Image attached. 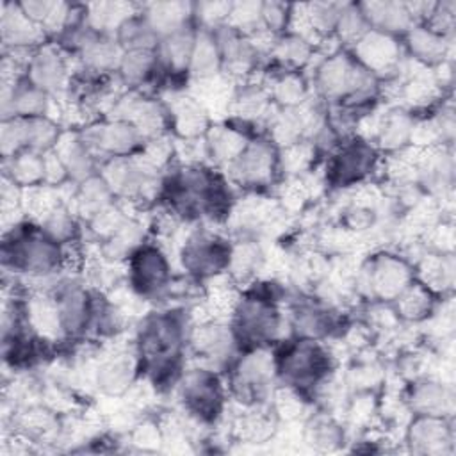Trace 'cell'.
Segmentation results:
<instances>
[{
    "label": "cell",
    "instance_id": "cell-1",
    "mask_svg": "<svg viewBox=\"0 0 456 456\" xmlns=\"http://www.w3.org/2000/svg\"><path fill=\"white\" fill-rule=\"evenodd\" d=\"M354 283L365 294L394 299L410 285V269L401 258L381 255L358 269Z\"/></svg>",
    "mask_w": 456,
    "mask_h": 456
},
{
    "label": "cell",
    "instance_id": "cell-2",
    "mask_svg": "<svg viewBox=\"0 0 456 456\" xmlns=\"http://www.w3.org/2000/svg\"><path fill=\"white\" fill-rule=\"evenodd\" d=\"M230 248L221 239L210 233H194L185 239L182 248L183 265L196 274H217V271L228 265Z\"/></svg>",
    "mask_w": 456,
    "mask_h": 456
},
{
    "label": "cell",
    "instance_id": "cell-3",
    "mask_svg": "<svg viewBox=\"0 0 456 456\" xmlns=\"http://www.w3.org/2000/svg\"><path fill=\"white\" fill-rule=\"evenodd\" d=\"M330 351L314 342H303L292 347L283 360V374L296 385H314L321 381L331 367Z\"/></svg>",
    "mask_w": 456,
    "mask_h": 456
},
{
    "label": "cell",
    "instance_id": "cell-4",
    "mask_svg": "<svg viewBox=\"0 0 456 456\" xmlns=\"http://www.w3.org/2000/svg\"><path fill=\"white\" fill-rule=\"evenodd\" d=\"M135 376L134 356L128 354L126 347L114 342L100 358L96 370V385L107 395L126 394Z\"/></svg>",
    "mask_w": 456,
    "mask_h": 456
},
{
    "label": "cell",
    "instance_id": "cell-5",
    "mask_svg": "<svg viewBox=\"0 0 456 456\" xmlns=\"http://www.w3.org/2000/svg\"><path fill=\"white\" fill-rule=\"evenodd\" d=\"M354 53L369 73H388L399 66L401 50L392 36L370 28L354 43Z\"/></svg>",
    "mask_w": 456,
    "mask_h": 456
},
{
    "label": "cell",
    "instance_id": "cell-6",
    "mask_svg": "<svg viewBox=\"0 0 456 456\" xmlns=\"http://www.w3.org/2000/svg\"><path fill=\"white\" fill-rule=\"evenodd\" d=\"M180 346L178 324L169 317H155L146 322L141 335V351L155 365H166L176 356Z\"/></svg>",
    "mask_w": 456,
    "mask_h": 456
},
{
    "label": "cell",
    "instance_id": "cell-7",
    "mask_svg": "<svg viewBox=\"0 0 456 456\" xmlns=\"http://www.w3.org/2000/svg\"><path fill=\"white\" fill-rule=\"evenodd\" d=\"M182 397L191 411L198 417H212L221 404L217 378L205 369L189 372L182 381Z\"/></svg>",
    "mask_w": 456,
    "mask_h": 456
},
{
    "label": "cell",
    "instance_id": "cell-8",
    "mask_svg": "<svg viewBox=\"0 0 456 456\" xmlns=\"http://www.w3.org/2000/svg\"><path fill=\"white\" fill-rule=\"evenodd\" d=\"M273 358L267 351H255L240 360L235 372V387L244 401H258L273 378ZM240 399V401H242Z\"/></svg>",
    "mask_w": 456,
    "mask_h": 456
},
{
    "label": "cell",
    "instance_id": "cell-9",
    "mask_svg": "<svg viewBox=\"0 0 456 456\" xmlns=\"http://www.w3.org/2000/svg\"><path fill=\"white\" fill-rule=\"evenodd\" d=\"M130 271L132 287L141 294H155L166 287L167 262L157 248H141L134 253Z\"/></svg>",
    "mask_w": 456,
    "mask_h": 456
},
{
    "label": "cell",
    "instance_id": "cell-10",
    "mask_svg": "<svg viewBox=\"0 0 456 456\" xmlns=\"http://www.w3.org/2000/svg\"><path fill=\"white\" fill-rule=\"evenodd\" d=\"M237 326L239 333L249 340L273 338L280 331V317L271 305L249 299L242 305L237 303Z\"/></svg>",
    "mask_w": 456,
    "mask_h": 456
},
{
    "label": "cell",
    "instance_id": "cell-11",
    "mask_svg": "<svg viewBox=\"0 0 456 456\" xmlns=\"http://www.w3.org/2000/svg\"><path fill=\"white\" fill-rule=\"evenodd\" d=\"M139 137L141 134L132 123L116 119L112 123L87 128V132L84 134V144L107 153L123 155L137 144Z\"/></svg>",
    "mask_w": 456,
    "mask_h": 456
},
{
    "label": "cell",
    "instance_id": "cell-12",
    "mask_svg": "<svg viewBox=\"0 0 456 456\" xmlns=\"http://www.w3.org/2000/svg\"><path fill=\"white\" fill-rule=\"evenodd\" d=\"M273 150L264 142L246 146L242 153L230 162L232 176L240 183H264L273 176Z\"/></svg>",
    "mask_w": 456,
    "mask_h": 456
},
{
    "label": "cell",
    "instance_id": "cell-13",
    "mask_svg": "<svg viewBox=\"0 0 456 456\" xmlns=\"http://www.w3.org/2000/svg\"><path fill=\"white\" fill-rule=\"evenodd\" d=\"M2 37L11 48H30L45 37V28L30 20L20 5H2Z\"/></svg>",
    "mask_w": 456,
    "mask_h": 456
},
{
    "label": "cell",
    "instance_id": "cell-14",
    "mask_svg": "<svg viewBox=\"0 0 456 456\" xmlns=\"http://www.w3.org/2000/svg\"><path fill=\"white\" fill-rule=\"evenodd\" d=\"M28 68L30 82L45 93H57L66 86L68 64L52 48H45L39 53H36Z\"/></svg>",
    "mask_w": 456,
    "mask_h": 456
},
{
    "label": "cell",
    "instance_id": "cell-15",
    "mask_svg": "<svg viewBox=\"0 0 456 456\" xmlns=\"http://www.w3.org/2000/svg\"><path fill=\"white\" fill-rule=\"evenodd\" d=\"M27 321L32 331H36L45 340H55L62 335L64 326L55 297L43 292L36 294L27 303Z\"/></svg>",
    "mask_w": 456,
    "mask_h": 456
},
{
    "label": "cell",
    "instance_id": "cell-16",
    "mask_svg": "<svg viewBox=\"0 0 456 456\" xmlns=\"http://www.w3.org/2000/svg\"><path fill=\"white\" fill-rule=\"evenodd\" d=\"M191 342L198 358L201 356L205 362H221L224 356L230 354L233 344L228 328H224L217 321L194 326Z\"/></svg>",
    "mask_w": 456,
    "mask_h": 456
},
{
    "label": "cell",
    "instance_id": "cell-17",
    "mask_svg": "<svg viewBox=\"0 0 456 456\" xmlns=\"http://www.w3.org/2000/svg\"><path fill=\"white\" fill-rule=\"evenodd\" d=\"M365 20L381 32H403L410 30L413 18L406 9V4L399 2H367L360 5Z\"/></svg>",
    "mask_w": 456,
    "mask_h": 456
},
{
    "label": "cell",
    "instance_id": "cell-18",
    "mask_svg": "<svg viewBox=\"0 0 456 456\" xmlns=\"http://www.w3.org/2000/svg\"><path fill=\"white\" fill-rule=\"evenodd\" d=\"M372 150L363 142L346 146L333 160V178L344 183L362 178L372 167Z\"/></svg>",
    "mask_w": 456,
    "mask_h": 456
},
{
    "label": "cell",
    "instance_id": "cell-19",
    "mask_svg": "<svg viewBox=\"0 0 456 456\" xmlns=\"http://www.w3.org/2000/svg\"><path fill=\"white\" fill-rule=\"evenodd\" d=\"M173 123L185 139L200 137L207 128V110L194 96H178L171 103Z\"/></svg>",
    "mask_w": 456,
    "mask_h": 456
},
{
    "label": "cell",
    "instance_id": "cell-20",
    "mask_svg": "<svg viewBox=\"0 0 456 456\" xmlns=\"http://www.w3.org/2000/svg\"><path fill=\"white\" fill-rule=\"evenodd\" d=\"M408 46L413 53L411 59L419 62H440L451 52L447 37L433 32L426 27H411L408 30Z\"/></svg>",
    "mask_w": 456,
    "mask_h": 456
},
{
    "label": "cell",
    "instance_id": "cell-21",
    "mask_svg": "<svg viewBox=\"0 0 456 456\" xmlns=\"http://www.w3.org/2000/svg\"><path fill=\"white\" fill-rule=\"evenodd\" d=\"M55 301L59 305L64 331L77 333L86 328L91 308L87 305V294L82 289L69 285L59 292Z\"/></svg>",
    "mask_w": 456,
    "mask_h": 456
},
{
    "label": "cell",
    "instance_id": "cell-22",
    "mask_svg": "<svg viewBox=\"0 0 456 456\" xmlns=\"http://www.w3.org/2000/svg\"><path fill=\"white\" fill-rule=\"evenodd\" d=\"M135 5L123 2H98L87 5V25L94 32L118 30L126 20L134 18Z\"/></svg>",
    "mask_w": 456,
    "mask_h": 456
},
{
    "label": "cell",
    "instance_id": "cell-23",
    "mask_svg": "<svg viewBox=\"0 0 456 456\" xmlns=\"http://www.w3.org/2000/svg\"><path fill=\"white\" fill-rule=\"evenodd\" d=\"M191 5L183 2H159L146 7V21L157 34H173L185 27Z\"/></svg>",
    "mask_w": 456,
    "mask_h": 456
},
{
    "label": "cell",
    "instance_id": "cell-24",
    "mask_svg": "<svg viewBox=\"0 0 456 456\" xmlns=\"http://www.w3.org/2000/svg\"><path fill=\"white\" fill-rule=\"evenodd\" d=\"M411 408L422 415H444L452 411V395L445 388V383L428 381L417 385L411 392Z\"/></svg>",
    "mask_w": 456,
    "mask_h": 456
},
{
    "label": "cell",
    "instance_id": "cell-25",
    "mask_svg": "<svg viewBox=\"0 0 456 456\" xmlns=\"http://www.w3.org/2000/svg\"><path fill=\"white\" fill-rule=\"evenodd\" d=\"M410 440L420 452H442L444 445L451 442V436L447 426L440 419L428 415L411 424Z\"/></svg>",
    "mask_w": 456,
    "mask_h": 456
},
{
    "label": "cell",
    "instance_id": "cell-26",
    "mask_svg": "<svg viewBox=\"0 0 456 456\" xmlns=\"http://www.w3.org/2000/svg\"><path fill=\"white\" fill-rule=\"evenodd\" d=\"M219 64H221V53L216 39L207 32L198 34L194 41L191 62H189L192 75L198 80L216 77L219 71Z\"/></svg>",
    "mask_w": 456,
    "mask_h": 456
},
{
    "label": "cell",
    "instance_id": "cell-27",
    "mask_svg": "<svg viewBox=\"0 0 456 456\" xmlns=\"http://www.w3.org/2000/svg\"><path fill=\"white\" fill-rule=\"evenodd\" d=\"M7 173L14 183L21 187L36 185L37 182L45 180V162L43 155H39L34 150L20 151L7 159Z\"/></svg>",
    "mask_w": 456,
    "mask_h": 456
},
{
    "label": "cell",
    "instance_id": "cell-28",
    "mask_svg": "<svg viewBox=\"0 0 456 456\" xmlns=\"http://www.w3.org/2000/svg\"><path fill=\"white\" fill-rule=\"evenodd\" d=\"M53 150L64 162L69 175L75 178H89L91 173V157L87 153V146L84 141L71 137L69 134L59 135Z\"/></svg>",
    "mask_w": 456,
    "mask_h": 456
},
{
    "label": "cell",
    "instance_id": "cell-29",
    "mask_svg": "<svg viewBox=\"0 0 456 456\" xmlns=\"http://www.w3.org/2000/svg\"><path fill=\"white\" fill-rule=\"evenodd\" d=\"M82 57L84 62L96 71L110 69L121 62L119 45L96 34L82 39Z\"/></svg>",
    "mask_w": 456,
    "mask_h": 456
},
{
    "label": "cell",
    "instance_id": "cell-30",
    "mask_svg": "<svg viewBox=\"0 0 456 456\" xmlns=\"http://www.w3.org/2000/svg\"><path fill=\"white\" fill-rule=\"evenodd\" d=\"M246 148V139L233 128L216 126L207 139V150L219 162H233Z\"/></svg>",
    "mask_w": 456,
    "mask_h": 456
},
{
    "label": "cell",
    "instance_id": "cell-31",
    "mask_svg": "<svg viewBox=\"0 0 456 456\" xmlns=\"http://www.w3.org/2000/svg\"><path fill=\"white\" fill-rule=\"evenodd\" d=\"M420 278L429 289H447L454 281L452 256L449 255H424L420 260Z\"/></svg>",
    "mask_w": 456,
    "mask_h": 456
},
{
    "label": "cell",
    "instance_id": "cell-32",
    "mask_svg": "<svg viewBox=\"0 0 456 456\" xmlns=\"http://www.w3.org/2000/svg\"><path fill=\"white\" fill-rule=\"evenodd\" d=\"M264 262H265V256H264L260 246L251 240H246V242L237 244L230 251L228 269L233 278L242 280V278H248L249 274H253L255 271H260Z\"/></svg>",
    "mask_w": 456,
    "mask_h": 456
},
{
    "label": "cell",
    "instance_id": "cell-33",
    "mask_svg": "<svg viewBox=\"0 0 456 456\" xmlns=\"http://www.w3.org/2000/svg\"><path fill=\"white\" fill-rule=\"evenodd\" d=\"M157 32L150 27V23L144 20L130 18L118 28V41L119 46L130 50H151L155 45Z\"/></svg>",
    "mask_w": 456,
    "mask_h": 456
},
{
    "label": "cell",
    "instance_id": "cell-34",
    "mask_svg": "<svg viewBox=\"0 0 456 456\" xmlns=\"http://www.w3.org/2000/svg\"><path fill=\"white\" fill-rule=\"evenodd\" d=\"M411 119L404 112H390L385 116L381 130L378 134L379 144L387 150H397L401 148L408 139L411 132Z\"/></svg>",
    "mask_w": 456,
    "mask_h": 456
},
{
    "label": "cell",
    "instance_id": "cell-35",
    "mask_svg": "<svg viewBox=\"0 0 456 456\" xmlns=\"http://www.w3.org/2000/svg\"><path fill=\"white\" fill-rule=\"evenodd\" d=\"M194 41H196V36L187 27L169 34L164 43V57L167 59L169 66L176 69L189 66Z\"/></svg>",
    "mask_w": 456,
    "mask_h": 456
},
{
    "label": "cell",
    "instance_id": "cell-36",
    "mask_svg": "<svg viewBox=\"0 0 456 456\" xmlns=\"http://www.w3.org/2000/svg\"><path fill=\"white\" fill-rule=\"evenodd\" d=\"M397 310L406 319H422L431 312V294L420 283L408 285L397 296Z\"/></svg>",
    "mask_w": 456,
    "mask_h": 456
},
{
    "label": "cell",
    "instance_id": "cell-37",
    "mask_svg": "<svg viewBox=\"0 0 456 456\" xmlns=\"http://www.w3.org/2000/svg\"><path fill=\"white\" fill-rule=\"evenodd\" d=\"M153 66L151 50H130L121 57V77L126 84H141Z\"/></svg>",
    "mask_w": 456,
    "mask_h": 456
},
{
    "label": "cell",
    "instance_id": "cell-38",
    "mask_svg": "<svg viewBox=\"0 0 456 456\" xmlns=\"http://www.w3.org/2000/svg\"><path fill=\"white\" fill-rule=\"evenodd\" d=\"M226 25L239 30V32L251 34L253 30H256L258 27L264 25V21H262V4H258V2L232 4Z\"/></svg>",
    "mask_w": 456,
    "mask_h": 456
},
{
    "label": "cell",
    "instance_id": "cell-39",
    "mask_svg": "<svg viewBox=\"0 0 456 456\" xmlns=\"http://www.w3.org/2000/svg\"><path fill=\"white\" fill-rule=\"evenodd\" d=\"M2 153L5 159L20 153L21 148H28L27 118H9L2 125Z\"/></svg>",
    "mask_w": 456,
    "mask_h": 456
},
{
    "label": "cell",
    "instance_id": "cell-40",
    "mask_svg": "<svg viewBox=\"0 0 456 456\" xmlns=\"http://www.w3.org/2000/svg\"><path fill=\"white\" fill-rule=\"evenodd\" d=\"M369 21L365 20L360 5H344L342 14L338 18L337 28H338V37L340 41H347V43H356L369 28H367Z\"/></svg>",
    "mask_w": 456,
    "mask_h": 456
},
{
    "label": "cell",
    "instance_id": "cell-41",
    "mask_svg": "<svg viewBox=\"0 0 456 456\" xmlns=\"http://www.w3.org/2000/svg\"><path fill=\"white\" fill-rule=\"evenodd\" d=\"M233 110L246 119H256L260 116H264L269 109V102H267V93L256 86L246 89L239 98L233 100L232 103Z\"/></svg>",
    "mask_w": 456,
    "mask_h": 456
},
{
    "label": "cell",
    "instance_id": "cell-42",
    "mask_svg": "<svg viewBox=\"0 0 456 456\" xmlns=\"http://www.w3.org/2000/svg\"><path fill=\"white\" fill-rule=\"evenodd\" d=\"M273 52L278 59L299 66L310 59V43L299 36L290 34V36L276 41L273 46Z\"/></svg>",
    "mask_w": 456,
    "mask_h": 456
},
{
    "label": "cell",
    "instance_id": "cell-43",
    "mask_svg": "<svg viewBox=\"0 0 456 456\" xmlns=\"http://www.w3.org/2000/svg\"><path fill=\"white\" fill-rule=\"evenodd\" d=\"M41 224L46 230L48 237L53 239L55 242H59V240L69 242L73 230H75L73 216L69 214V210L64 205H59L45 221H41Z\"/></svg>",
    "mask_w": 456,
    "mask_h": 456
},
{
    "label": "cell",
    "instance_id": "cell-44",
    "mask_svg": "<svg viewBox=\"0 0 456 456\" xmlns=\"http://www.w3.org/2000/svg\"><path fill=\"white\" fill-rule=\"evenodd\" d=\"M273 96L283 103L287 109L289 107H297L305 102V86L303 80L296 75H285L280 80L274 82L273 87Z\"/></svg>",
    "mask_w": 456,
    "mask_h": 456
},
{
    "label": "cell",
    "instance_id": "cell-45",
    "mask_svg": "<svg viewBox=\"0 0 456 456\" xmlns=\"http://www.w3.org/2000/svg\"><path fill=\"white\" fill-rule=\"evenodd\" d=\"M281 155H283L281 157L283 169L290 175H297V173H303L308 169L312 157H314V148H312V144L299 141L296 144L285 146Z\"/></svg>",
    "mask_w": 456,
    "mask_h": 456
},
{
    "label": "cell",
    "instance_id": "cell-46",
    "mask_svg": "<svg viewBox=\"0 0 456 456\" xmlns=\"http://www.w3.org/2000/svg\"><path fill=\"white\" fill-rule=\"evenodd\" d=\"M125 221H126L125 210L107 205L91 217V226H93L94 233H98L102 237H110L123 226Z\"/></svg>",
    "mask_w": 456,
    "mask_h": 456
},
{
    "label": "cell",
    "instance_id": "cell-47",
    "mask_svg": "<svg viewBox=\"0 0 456 456\" xmlns=\"http://www.w3.org/2000/svg\"><path fill=\"white\" fill-rule=\"evenodd\" d=\"M312 23L315 30L322 36L326 30H331L337 27L338 18L342 14L344 5L340 4H308Z\"/></svg>",
    "mask_w": 456,
    "mask_h": 456
},
{
    "label": "cell",
    "instance_id": "cell-48",
    "mask_svg": "<svg viewBox=\"0 0 456 456\" xmlns=\"http://www.w3.org/2000/svg\"><path fill=\"white\" fill-rule=\"evenodd\" d=\"M381 379H383V372H381L379 365L374 362L360 363L347 376V383H351L358 390H369V388L376 387Z\"/></svg>",
    "mask_w": 456,
    "mask_h": 456
},
{
    "label": "cell",
    "instance_id": "cell-49",
    "mask_svg": "<svg viewBox=\"0 0 456 456\" xmlns=\"http://www.w3.org/2000/svg\"><path fill=\"white\" fill-rule=\"evenodd\" d=\"M274 408L283 419L294 420L303 413L305 404L292 388H281L274 394Z\"/></svg>",
    "mask_w": 456,
    "mask_h": 456
},
{
    "label": "cell",
    "instance_id": "cell-50",
    "mask_svg": "<svg viewBox=\"0 0 456 456\" xmlns=\"http://www.w3.org/2000/svg\"><path fill=\"white\" fill-rule=\"evenodd\" d=\"M340 433L338 428L331 420H315L308 429H306V440L315 444L317 447H331L338 442Z\"/></svg>",
    "mask_w": 456,
    "mask_h": 456
},
{
    "label": "cell",
    "instance_id": "cell-51",
    "mask_svg": "<svg viewBox=\"0 0 456 456\" xmlns=\"http://www.w3.org/2000/svg\"><path fill=\"white\" fill-rule=\"evenodd\" d=\"M164 433L153 422H142L134 428L132 442L142 449H155L162 444Z\"/></svg>",
    "mask_w": 456,
    "mask_h": 456
},
{
    "label": "cell",
    "instance_id": "cell-52",
    "mask_svg": "<svg viewBox=\"0 0 456 456\" xmlns=\"http://www.w3.org/2000/svg\"><path fill=\"white\" fill-rule=\"evenodd\" d=\"M173 155V144L167 141V139H164V137H155V139H151L150 142H148V146L144 148V153H142V157L153 166V167H160V166H164L167 160H169V157Z\"/></svg>",
    "mask_w": 456,
    "mask_h": 456
},
{
    "label": "cell",
    "instance_id": "cell-53",
    "mask_svg": "<svg viewBox=\"0 0 456 456\" xmlns=\"http://www.w3.org/2000/svg\"><path fill=\"white\" fill-rule=\"evenodd\" d=\"M198 16L207 25H219L221 21L228 20L232 4L228 2H203L198 4Z\"/></svg>",
    "mask_w": 456,
    "mask_h": 456
},
{
    "label": "cell",
    "instance_id": "cell-54",
    "mask_svg": "<svg viewBox=\"0 0 456 456\" xmlns=\"http://www.w3.org/2000/svg\"><path fill=\"white\" fill-rule=\"evenodd\" d=\"M43 162H45V182L46 185H61L68 169L64 166V162L61 160V157L57 155L55 150H48L43 155Z\"/></svg>",
    "mask_w": 456,
    "mask_h": 456
},
{
    "label": "cell",
    "instance_id": "cell-55",
    "mask_svg": "<svg viewBox=\"0 0 456 456\" xmlns=\"http://www.w3.org/2000/svg\"><path fill=\"white\" fill-rule=\"evenodd\" d=\"M289 12H290V5L276 4V2L262 4V21L273 32L283 27L285 21H289Z\"/></svg>",
    "mask_w": 456,
    "mask_h": 456
},
{
    "label": "cell",
    "instance_id": "cell-56",
    "mask_svg": "<svg viewBox=\"0 0 456 456\" xmlns=\"http://www.w3.org/2000/svg\"><path fill=\"white\" fill-rule=\"evenodd\" d=\"M308 198L306 194V189L303 185V182L297 178V180H290L283 191H281V200H283V205L287 210H297L303 207L305 200Z\"/></svg>",
    "mask_w": 456,
    "mask_h": 456
},
{
    "label": "cell",
    "instance_id": "cell-57",
    "mask_svg": "<svg viewBox=\"0 0 456 456\" xmlns=\"http://www.w3.org/2000/svg\"><path fill=\"white\" fill-rule=\"evenodd\" d=\"M431 244L442 251V253H451L454 246V230L451 224H435L428 233Z\"/></svg>",
    "mask_w": 456,
    "mask_h": 456
},
{
    "label": "cell",
    "instance_id": "cell-58",
    "mask_svg": "<svg viewBox=\"0 0 456 456\" xmlns=\"http://www.w3.org/2000/svg\"><path fill=\"white\" fill-rule=\"evenodd\" d=\"M349 413H351V419L358 424L369 422L372 419V413H374L372 397L369 394H360V397L353 401Z\"/></svg>",
    "mask_w": 456,
    "mask_h": 456
}]
</instances>
